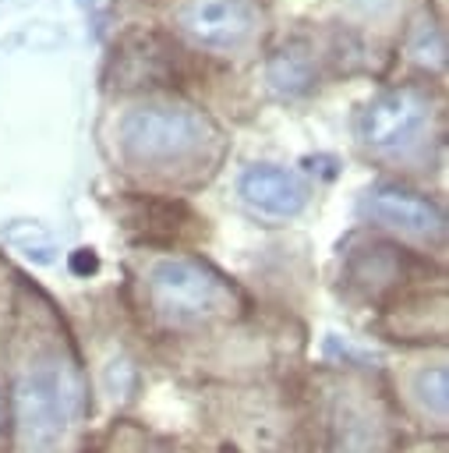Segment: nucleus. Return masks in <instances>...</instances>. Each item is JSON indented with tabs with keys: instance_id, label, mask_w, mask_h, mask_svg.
Returning <instances> with one entry per match:
<instances>
[{
	"instance_id": "f03ea898",
	"label": "nucleus",
	"mask_w": 449,
	"mask_h": 453,
	"mask_svg": "<svg viewBox=\"0 0 449 453\" xmlns=\"http://www.w3.org/2000/svg\"><path fill=\"white\" fill-rule=\"evenodd\" d=\"M117 149L138 173L173 184H198L223 159V134L191 106L141 103L120 117Z\"/></svg>"
},
{
	"instance_id": "f257e3e1",
	"label": "nucleus",
	"mask_w": 449,
	"mask_h": 453,
	"mask_svg": "<svg viewBox=\"0 0 449 453\" xmlns=\"http://www.w3.org/2000/svg\"><path fill=\"white\" fill-rule=\"evenodd\" d=\"M4 407H11L14 453H78L88 425V379L71 336L35 297L14 326Z\"/></svg>"
},
{
	"instance_id": "423d86ee",
	"label": "nucleus",
	"mask_w": 449,
	"mask_h": 453,
	"mask_svg": "<svg viewBox=\"0 0 449 453\" xmlns=\"http://www.w3.org/2000/svg\"><path fill=\"white\" fill-rule=\"evenodd\" d=\"M180 25L202 46L237 50L258 28V11L251 0H187L180 7Z\"/></svg>"
},
{
	"instance_id": "0eeeda50",
	"label": "nucleus",
	"mask_w": 449,
	"mask_h": 453,
	"mask_svg": "<svg viewBox=\"0 0 449 453\" xmlns=\"http://www.w3.org/2000/svg\"><path fill=\"white\" fill-rule=\"evenodd\" d=\"M240 198L265 216H297L308 205V184L283 166H251L240 177Z\"/></svg>"
},
{
	"instance_id": "6e6552de",
	"label": "nucleus",
	"mask_w": 449,
	"mask_h": 453,
	"mask_svg": "<svg viewBox=\"0 0 449 453\" xmlns=\"http://www.w3.org/2000/svg\"><path fill=\"white\" fill-rule=\"evenodd\" d=\"M400 396L410 418H417V425L424 428H445L449 418V375H445V361H424L414 365L403 382H400Z\"/></svg>"
},
{
	"instance_id": "20e7f679",
	"label": "nucleus",
	"mask_w": 449,
	"mask_h": 453,
	"mask_svg": "<svg viewBox=\"0 0 449 453\" xmlns=\"http://www.w3.org/2000/svg\"><path fill=\"white\" fill-rule=\"evenodd\" d=\"M424 120H428V96L414 85H403L375 96L361 110L357 134L371 149H396V145H407Z\"/></svg>"
},
{
	"instance_id": "9d476101",
	"label": "nucleus",
	"mask_w": 449,
	"mask_h": 453,
	"mask_svg": "<svg viewBox=\"0 0 449 453\" xmlns=\"http://www.w3.org/2000/svg\"><path fill=\"white\" fill-rule=\"evenodd\" d=\"M4 421H7V407H4V396H0V432H4Z\"/></svg>"
},
{
	"instance_id": "39448f33",
	"label": "nucleus",
	"mask_w": 449,
	"mask_h": 453,
	"mask_svg": "<svg viewBox=\"0 0 449 453\" xmlns=\"http://www.w3.org/2000/svg\"><path fill=\"white\" fill-rule=\"evenodd\" d=\"M361 209L375 223H382V226H389L396 234L417 237V241H442V234H445L442 209L431 198H424V195H417L410 188H400V184H375L364 195Z\"/></svg>"
},
{
	"instance_id": "9b49d317",
	"label": "nucleus",
	"mask_w": 449,
	"mask_h": 453,
	"mask_svg": "<svg viewBox=\"0 0 449 453\" xmlns=\"http://www.w3.org/2000/svg\"><path fill=\"white\" fill-rule=\"evenodd\" d=\"M417 453H442V449H428V446H424V449H417Z\"/></svg>"
},
{
	"instance_id": "1a4fd4ad",
	"label": "nucleus",
	"mask_w": 449,
	"mask_h": 453,
	"mask_svg": "<svg viewBox=\"0 0 449 453\" xmlns=\"http://www.w3.org/2000/svg\"><path fill=\"white\" fill-rule=\"evenodd\" d=\"M110 453H166V449H159V446H148L145 439H134V442H127V446H113Z\"/></svg>"
},
{
	"instance_id": "7ed1b4c3",
	"label": "nucleus",
	"mask_w": 449,
	"mask_h": 453,
	"mask_svg": "<svg viewBox=\"0 0 449 453\" xmlns=\"http://www.w3.org/2000/svg\"><path fill=\"white\" fill-rule=\"evenodd\" d=\"M145 297H148V308L166 326H177V329L209 326L237 315L240 308V294L212 265L180 258V255H166L148 265Z\"/></svg>"
}]
</instances>
